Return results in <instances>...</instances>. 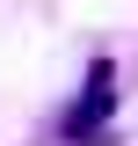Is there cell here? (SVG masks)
Segmentation results:
<instances>
[{
    "mask_svg": "<svg viewBox=\"0 0 138 146\" xmlns=\"http://www.w3.org/2000/svg\"><path fill=\"white\" fill-rule=\"evenodd\" d=\"M109 110H116V66L95 58L87 66V95H73V110H66V139H95L109 124Z\"/></svg>",
    "mask_w": 138,
    "mask_h": 146,
    "instance_id": "obj_1",
    "label": "cell"
}]
</instances>
